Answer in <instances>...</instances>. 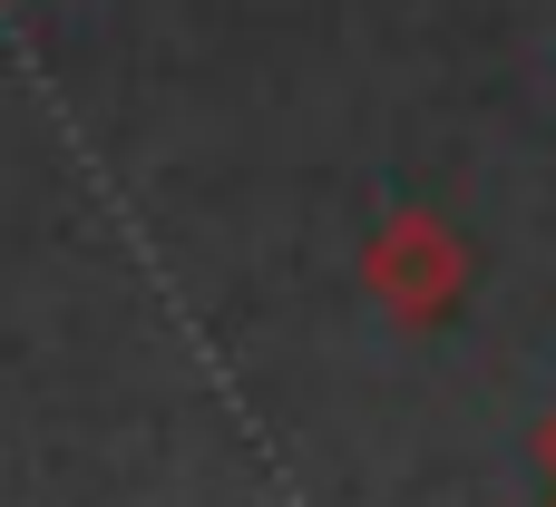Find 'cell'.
I'll return each instance as SVG.
<instances>
[{
    "label": "cell",
    "instance_id": "6da1fadb",
    "mask_svg": "<svg viewBox=\"0 0 556 507\" xmlns=\"http://www.w3.org/2000/svg\"><path fill=\"white\" fill-rule=\"evenodd\" d=\"M362 283H371V303H381L391 322H440V313H459V293H469V244H459L450 215L401 205V215H381V235L362 244Z\"/></svg>",
    "mask_w": 556,
    "mask_h": 507
},
{
    "label": "cell",
    "instance_id": "7a4b0ae2",
    "mask_svg": "<svg viewBox=\"0 0 556 507\" xmlns=\"http://www.w3.org/2000/svg\"><path fill=\"white\" fill-rule=\"evenodd\" d=\"M538 449H547V469H556V420H547V440H538Z\"/></svg>",
    "mask_w": 556,
    "mask_h": 507
},
{
    "label": "cell",
    "instance_id": "3957f363",
    "mask_svg": "<svg viewBox=\"0 0 556 507\" xmlns=\"http://www.w3.org/2000/svg\"><path fill=\"white\" fill-rule=\"evenodd\" d=\"M547 507H556V498H547Z\"/></svg>",
    "mask_w": 556,
    "mask_h": 507
}]
</instances>
